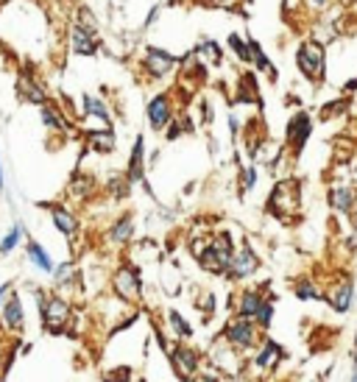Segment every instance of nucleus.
I'll return each instance as SVG.
<instances>
[{"label":"nucleus","instance_id":"48","mask_svg":"<svg viewBox=\"0 0 357 382\" xmlns=\"http://www.w3.org/2000/svg\"><path fill=\"white\" fill-rule=\"evenodd\" d=\"M0 192H6V173H3V162H0Z\"/></svg>","mask_w":357,"mask_h":382},{"label":"nucleus","instance_id":"25","mask_svg":"<svg viewBox=\"0 0 357 382\" xmlns=\"http://www.w3.org/2000/svg\"><path fill=\"white\" fill-rule=\"evenodd\" d=\"M84 143H87V151H92V154H112L118 148V140H115V132L112 129L89 132Z\"/></svg>","mask_w":357,"mask_h":382},{"label":"nucleus","instance_id":"36","mask_svg":"<svg viewBox=\"0 0 357 382\" xmlns=\"http://www.w3.org/2000/svg\"><path fill=\"white\" fill-rule=\"evenodd\" d=\"M349 96L346 98H338V100H332V103H327V106H321V120H335V117H341V115H346L349 112Z\"/></svg>","mask_w":357,"mask_h":382},{"label":"nucleus","instance_id":"35","mask_svg":"<svg viewBox=\"0 0 357 382\" xmlns=\"http://www.w3.org/2000/svg\"><path fill=\"white\" fill-rule=\"evenodd\" d=\"M106 192H109L115 201L129 198V192H132V182H129V176H126V173H123V176H112V179H109V185H106Z\"/></svg>","mask_w":357,"mask_h":382},{"label":"nucleus","instance_id":"38","mask_svg":"<svg viewBox=\"0 0 357 382\" xmlns=\"http://www.w3.org/2000/svg\"><path fill=\"white\" fill-rule=\"evenodd\" d=\"M196 56H204V62H210V64H221L223 62L221 48H218V42H212V40H201L198 48H196Z\"/></svg>","mask_w":357,"mask_h":382},{"label":"nucleus","instance_id":"41","mask_svg":"<svg viewBox=\"0 0 357 382\" xmlns=\"http://www.w3.org/2000/svg\"><path fill=\"white\" fill-rule=\"evenodd\" d=\"M307 6H310L312 11H324V8H329L332 6V0H305Z\"/></svg>","mask_w":357,"mask_h":382},{"label":"nucleus","instance_id":"52","mask_svg":"<svg viewBox=\"0 0 357 382\" xmlns=\"http://www.w3.org/2000/svg\"><path fill=\"white\" fill-rule=\"evenodd\" d=\"M190 382H193V380H190Z\"/></svg>","mask_w":357,"mask_h":382},{"label":"nucleus","instance_id":"45","mask_svg":"<svg viewBox=\"0 0 357 382\" xmlns=\"http://www.w3.org/2000/svg\"><path fill=\"white\" fill-rule=\"evenodd\" d=\"M201 115H204V117H201L204 123H212V109H210V100H201Z\"/></svg>","mask_w":357,"mask_h":382},{"label":"nucleus","instance_id":"1","mask_svg":"<svg viewBox=\"0 0 357 382\" xmlns=\"http://www.w3.org/2000/svg\"><path fill=\"white\" fill-rule=\"evenodd\" d=\"M34 299H37V313L42 321V330L50 335H67V327L73 321V304L70 299H64L62 293H50L45 287H34Z\"/></svg>","mask_w":357,"mask_h":382},{"label":"nucleus","instance_id":"51","mask_svg":"<svg viewBox=\"0 0 357 382\" xmlns=\"http://www.w3.org/2000/svg\"><path fill=\"white\" fill-rule=\"evenodd\" d=\"M218 3H223V6H229V3H234V0H218Z\"/></svg>","mask_w":357,"mask_h":382},{"label":"nucleus","instance_id":"4","mask_svg":"<svg viewBox=\"0 0 357 382\" xmlns=\"http://www.w3.org/2000/svg\"><path fill=\"white\" fill-rule=\"evenodd\" d=\"M268 212L285 224H290L296 215H299V207H302V187L296 179H282L273 185V190L268 195Z\"/></svg>","mask_w":357,"mask_h":382},{"label":"nucleus","instance_id":"30","mask_svg":"<svg viewBox=\"0 0 357 382\" xmlns=\"http://www.w3.org/2000/svg\"><path fill=\"white\" fill-rule=\"evenodd\" d=\"M249 48H251V64H257V73H266L268 79H276V67L271 64V59L266 56L263 45L254 37H249Z\"/></svg>","mask_w":357,"mask_h":382},{"label":"nucleus","instance_id":"16","mask_svg":"<svg viewBox=\"0 0 357 382\" xmlns=\"http://www.w3.org/2000/svg\"><path fill=\"white\" fill-rule=\"evenodd\" d=\"M45 209H47L50 224L56 226V232H59L62 238H67V240L79 238V232H81V218H79L70 207H64V204H45Z\"/></svg>","mask_w":357,"mask_h":382},{"label":"nucleus","instance_id":"20","mask_svg":"<svg viewBox=\"0 0 357 382\" xmlns=\"http://www.w3.org/2000/svg\"><path fill=\"white\" fill-rule=\"evenodd\" d=\"M17 96L23 98L26 103H34V106H47L50 103V98H47V90H45L42 84L31 76V73H23L20 79H17Z\"/></svg>","mask_w":357,"mask_h":382},{"label":"nucleus","instance_id":"6","mask_svg":"<svg viewBox=\"0 0 357 382\" xmlns=\"http://www.w3.org/2000/svg\"><path fill=\"white\" fill-rule=\"evenodd\" d=\"M296 67L312 84L324 81V76H327V50H324V45L315 42V40H305L296 48Z\"/></svg>","mask_w":357,"mask_h":382},{"label":"nucleus","instance_id":"2","mask_svg":"<svg viewBox=\"0 0 357 382\" xmlns=\"http://www.w3.org/2000/svg\"><path fill=\"white\" fill-rule=\"evenodd\" d=\"M234 251H237V245H234L232 232H215V235H210L207 245L196 257V262L201 265V271H207L212 277H226V271L234 260Z\"/></svg>","mask_w":357,"mask_h":382},{"label":"nucleus","instance_id":"3","mask_svg":"<svg viewBox=\"0 0 357 382\" xmlns=\"http://www.w3.org/2000/svg\"><path fill=\"white\" fill-rule=\"evenodd\" d=\"M218 337H221L226 346H232L237 354H254V352L260 349L266 332H263L254 321L240 318V316H232V318H226V324H223Z\"/></svg>","mask_w":357,"mask_h":382},{"label":"nucleus","instance_id":"49","mask_svg":"<svg viewBox=\"0 0 357 382\" xmlns=\"http://www.w3.org/2000/svg\"><path fill=\"white\" fill-rule=\"evenodd\" d=\"M349 382H357V366L352 369V377H349Z\"/></svg>","mask_w":357,"mask_h":382},{"label":"nucleus","instance_id":"42","mask_svg":"<svg viewBox=\"0 0 357 382\" xmlns=\"http://www.w3.org/2000/svg\"><path fill=\"white\" fill-rule=\"evenodd\" d=\"M229 132H232V137H237V134H240V120H237V115H234V112L229 115Z\"/></svg>","mask_w":357,"mask_h":382},{"label":"nucleus","instance_id":"26","mask_svg":"<svg viewBox=\"0 0 357 382\" xmlns=\"http://www.w3.org/2000/svg\"><path fill=\"white\" fill-rule=\"evenodd\" d=\"M290 290H293V296L299 301H324V290L318 287V282L312 277H296Z\"/></svg>","mask_w":357,"mask_h":382},{"label":"nucleus","instance_id":"27","mask_svg":"<svg viewBox=\"0 0 357 382\" xmlns=\"http://www.w3.org/2000/svg\"><path fill=\"white\" fill-rule=\"evenodd\" d=\"M165 324L171 327V332H174V337H176V340H190V337H193V332H196V330H193V324H190V321H187V318L178 313L176 307L165 310Z\"/></svg>","mask_w":357,"mask_h":382},{"label":"nucleus","instance_id":"15","mask_svg":"<svg viewBox=\"0 0 357 382\" xmlns=\"http://www.w3.org/2000/svg\"><path fill=\"white\" fill-rule=\"evenodd\" d=\"M285 357H288V354H285V349L279 346V340H273L271 335H266L263 343H260V349L251 354L249 366H251L254 371H276Z\"/></svg>","mask_w":357,"mask_h":382},{"label":"nucleus","instance_id":"12","mask_svg":"<svg viewBox=\"0 0 357 382\" xmlns=\"http://www.w3.org/2000/svg\"><path fill=\"white\" fill-rule=\"evenodd\" d=\"M266 293H268V285L243 287L240 293H234V296L229 299V307L234 310V316L254 321L257 313H260V307H263V301H266Z\"/></svg>","mask_w":357,"mask_h":382},{"label":"nucleus","instance_id":"40","mask_svg":"<svg viewBox=\"0 0 357 382\" xmlns=\"http://www.w3.org/2000/svg\"><path fill=\"white\" fill-rule=\"evenodd\" d=\"M193 382H226V380H223L221 374L212 369V371H201V374H198V377H196Z\"/></svg>","mask_w":357,"mask_h":382},{"label":"nucleus","instance_id":"21","mask_svg":"<svg viewBox=\"0 0 357 382\" xmlns=\"http://www.w3.org/2000/svg\"><path fill=\"white\" fill-rule=\"evenodd\" d=\"M126 176L132 185H145V137L137 134L132 145V154H129V165H126Z\"/></svg>","mask_w":357,"mask_h":382},{"label":"nucleus","instance_id":"46","mask_svg":"<svg viewBox=\"0 0 357 382\" xmlns=\"http://www.w3.org/2000/svg\"><path fill=\"white\" fill-rule=\"evenodd\" d=\"M349 224L357 229V198H355V207H352V212H349Z\"/></svg>","mask_w":357,"mask_h":382},{"label":"nucleus","instance_id":"7","mask_svg":"<svg viewBox=\"0 0 357 382\" xmlns=\"http://www.w3.org/2000/svg\"><path fill=\"white\" fill-rule=\"evenodd\" d=\"M165 354H168V360H171L174 374H176L181 382L196 380V377L204 371V369H201V354H198L187 340H176V343H171V349H168Z\"/></svg>","mask_w":357,"mask_h":382},{"label":"nucleus","instance_id":"28","mask_svg":"<svg viewBox=\"0 0 357 382\" xmlns=\"http://www.w3.org/2000/svg\"><path fill=\"white\" fill-rule=\"evenodd\" d=\"M95 190H98V185H95V179L87 176V173H76L70 179V185H67V195L70 198H79V201H89V195Z\"/></svg>","mask_w":357,"mask_h":382},{"label":"nucleus","instance_id":"37","mask_svg":"<svg viewBox=\"0 0 357 382\" xmlns=\"http://www.w3.org/2000/svg\"><path fill=\"white\" fill-rule=\"evenodd\" d=\"M257 179H260L257 165H246V168H240V179H237V185H240V195H246V192L254 190V187H257Z\"/></svg>","mask_w":357,"mask_h":382},{"label":"nucleus","instance_id":"8","mask_svg":"<svg viewBox=\"0 0 357 382\" xmlns=\"http://www.w3.org/2000/svg\"><path fill=\"white\" fill-rule=\"evenodd\" d=\"M178 67H181V59L174 56L171 50L157 48V45H145L142 50V70L151 81H162V79L174 76Z\"/></svg>","mask_w":357,"mask_h":382},{"label":"nucleus","instance_id":"33","mask_svg":"<svg viewBox=\"0 0 357 382\" xmlns=\"http://www.w3.org/2000/svg\"><path fill=\"white\" fill-rule=\"evenodd\" d=\"M226 45L229 50L237 56V62H243V64H251V48H249V37H240V34H229V40H226Z\"/></svg>","mask_w":357,"mask_h":382},{"label":"nucleus","instance_id":"17","mask_svg":"<svg viewBox=\"0 0 357 382\" xmlns=\"http://www.w3.org/2000/svg\"><path fill=\"white\" fill-rule=\"evenodd\" d=\"M67 40H70V50L79 53V56H95L98 53V31H92L87 25H81V23L70 25Z\"/></svg>","mask_w":357,"mask_h":382},{"label":"nucleus","instance_id":"13","mask_svg":"<svg viewBox=\"0 0 357 382\" xmlns=\"http://www.w3.org/2000/svg\"><path fill=\"white\" fill-rule=\"evenodd\" d=\"M312 117L307 112H296L290 120H288V129H285V145L290 148L293 156H302L305 145L312 137Z\"/></svg>","mask_w":357,"mask_h":382},{"label":"nucleus","instance_id":"39","mask_svg":"<svg viewBox=\"0 0 357 382\" xmlns=\"http://www.w3.org/2000/svg\"><path fill=\"white\" fill-rule=\"evenodd\" d=\"M198 307L204 313H215V293H204V299L198 301Z\"/></svg>","mask_w":357,"mask_h":382},{"label":"nucleus","instance_id":"19","mask_svg":"<svg viewBox=\"0 0 357 382\" xmlns=\"http://www.w3.org/2000/svg\"><path fill=\"white\" fill-rule=\"evenodd\" d=\"M81 115H84L87 120H95L98 129H112V112H109V106H106L103 98L84 93V96H81Z\"/></svg>","mask_w":357,"mask_h":382},{"label":"nucleus","instance_id":"11","mask_svg":"<svg viewBox=\"0 0 357 382\" xmlns=\"http://www.w3.org/2000/svg\"><path fill=\"white\" fill-rule=\"evenodd\" d=\"M145 117H148V126L154 132H165L174 123V117H176L174 93H157L148 100V106H145Z\"/></svg>","mask_w":357,"mask_h":382},{"label":"nucleus","instance_id":"10","mask_svg":"<svg viewBox=\"0 0 357 382\" xmlns=\"http://www.w3.org/2000/svg\"><path fill=\"white\" fill-rule=\"evenodd\" d=\"M260 268H263L260 254L251 248V243H243V245L234 251V260H232V265H229V271H226V279H232V282H246V279L257 277Z\"/></svg>","mask_w":357,"mask_h":382},{"label":"nucleus","instance_id":"14","mask_svg":"<svg viewBox=\"0 0 357 382\" xmlns=\"http://www.w3.org/2000/svg\"><path fill=\"white\" fill-rule=\"evenodd\" d=\"M0 330L8 332V337H20L26 332V307H23V296L17 290H11V296L6 299L3 310H0Z\"/></svg>","mask_w":357,"mask_h":382},{"label":"nucleus","instance_id":"5","mask_svg":"<svg viewBox=\"0 0 357 382\" xmlns=\"http://www.w3.org/2000/svg\"><path fill=\"white\" fill-rule=\"evenodd\" d=\"M112 296L129 301V304H140L142 301V274L134 262H120L115 271H112Z\"/></svg>","mask_w":357,"mask_h":382},{"label":"nucleus","instance_id":"29","mask_svg":"<svg viewBox=\"0 0 357 382\" xmlns=\"http://www.w3.org/2000/svg\"><path fill=\"white\" fill-rule=\"evenodd\" d=\"M40 117H42V126L47 132H67V117H64V112L56 106V103H47L40 109Z\"/></svg>","mask_w":357,"mask_h":382},{"label":"nucleus","instance_id":"31","mask_svg":"<svg viewBox=\"0 0 357 382\" xmlns=\"http://www.w3.org/2000/svg\"><path fill=\"white\" fill-rule=\"evenodd\" d=\"M273 318H276V296L268 290L266 293V301H263V307H260V313H257V318H254V324L268 332L271 327H273Z\"/></svg>","mask_w":357,"mask_h":382},{"label":"nucleus","instance_id":"43","mask_svg":"<svg viewBox=\"0 0 357 382\" xmlns=\"http://www.w3.org/2000/svg\"><path fill=\"white\" fill-rule=\"evenodd\" d=\"M11 290H14V287H11V282H3V285H0V310H3V304H6V299L11 296Z\"/></svg>","mask_w":357,"mask_h":382},{"label":"nucleus","instance_id":"34","mask_svg":"<svg viewBox=\"0 0 357 382\" xmlns=\"http://www.w3.org/2000/svg\"><path fill=\"white\" fill-rule=\"evenodd\" d=\"M101 377H103V382H134V366L132 363H115Z\"/></svg>","mask_w":357,"mask_h":382},{"label":"nucleus","instance_id":"23","mask_svg":"<svg viewBox=\"0 0 357 382\" xmlns=\"http://www.w3.org/2000/svg\"><path fill=\"white\" fill-rule=\"evenodd\" d=\"M53 282H56V293H62L64 299H67V290H73V287H79V268H76V262L73 260H64V262H59L56 268H53Z\"/></svg>","mask_w":357,"mask_h":382},{"label":"nucleus","instance_id":"32","mask_svg":"<svg viewBox=\"0 0 357 382\" xmlns=\"http://www.w3.org/2000/svg\"><path fill=\"white\" fill-rule=\"evenodd\" d=\"M23 238H26V226L17 221V224H11V229L3 235V240H0V257H8L20 243H23Z\"/></svg>","mask_w":357,"mask_h":382},{"label":"nucleus","instance_id":"24","mask_svg":"<svg viewBox=\"0 0 357 382\" xmlns=\"http://www.w3.org/2000/svg\"><path fill=\"white\" fill-rule=\"evenodd\" d=\"M26 257H28V262H31L37 271H42V274H53V268H56V262H53V257L47 254V248L34 238L26 240Z\"/></svg>","mask_w":357,"mask_h":382},{"label":"nucleus","instance_id":"18","mask_svg":"<svg viewBox=\"0 0 357 382\" xmlns=\"http://www.w3.org/2000/svg\"><path fill=\"white\" fill-rule=\"evenodd\" d=\"M355 198H357V190L349 182H335V185H329V190H327V204H329L338 215H349L352 207H355Z\"/></svg>","mask_w":357,"mask_h":382},{"label":"nucleus","instance_id":"22","mask_svg":"<svg viewBox=\"0 0 357 382\" xmlns=\"http://www.w3.org/2000/svg\"><path fill=\"white\" fill-rule=\"evenodd\" d=\"M132 240H134V218L126 212V215L115 218L112 226L106 229V243L115 245V248H126Z\"/></svg>","mask_w":357,"mask_h":382},{"label":"nucleus","instance_id":"9","mask_svg":"<svg viewBox=\"0 0 357 382\" xmlns=\"http://www.w3.org/2000/svg\"><path fill=\"white\" fill-rule=\"evenodd\" d=\"M324 301L338 316H346L355 307V279L349 274H341L335 282H329V285L324 287Z\"/></svg>","mask_w":357,"mask_h":382},{"label":"nucleus","instance_id":"44","mask_svg":"<svg viewBox=\"0 0 357 382\" xmlns=\"http://www.w3.org/2000/svg\"><path fill=\"white\" fill-rule=\"evenodd\" d=\"M157 20H159V6H154V8L148 11V17H145V28H151Z\"/></svg>","mask_w":357,"mask_h":382},{"label":"nucleus","instance_id":"50","mask_svg":"<svg viewBox=\"0 0 357 382\" xmlns=\"http://www.w3.org/2000/svg\"><path fill=\"white\" fill-rule=\"evenodd\" d=\"M254 382H273V380H268V377H260V380H254Z\"/></svg>","mask_w":357,"mask_h":382},{"label":"nucleus","instance_id":"47","mask_svg":"<svg viewBox=\"0 0 357 382\" xmlns=\"http://www.w3.org/2000/svg\"><path fill=\"white\" fill-rule=\"evenodd\" d=\"M357 90V79H352L349 84H344V93H355Z\"/></svg>","mask_w":357,"mask_h":382}]
</instances>
